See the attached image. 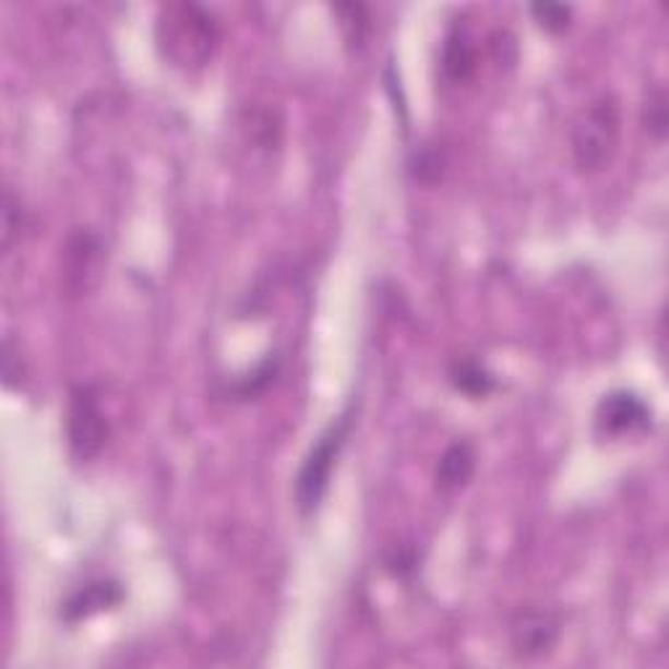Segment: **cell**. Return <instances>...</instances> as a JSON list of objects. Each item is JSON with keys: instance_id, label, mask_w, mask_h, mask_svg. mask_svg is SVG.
I'll list each match as a JSON object with an SVG mask.
<instances>
[{"instance_id": "277c9868", "label": "cell", "mask_w": 669, "mask_h": 669, "mask_svg": "<svg viewBox=\"0 0 669 669\" xmlns=\"http://www.w3.org/2000/svg\"><path fill=\"white\" fill-rule=\"evenodd\" d=\"M65 440L79 463L95 461L110 440V421L95 384H74L65 406Z\"/></svg>"}, {"instance_id": "30bf717a", "label": "cell", "mask_w": 669, "mask_h": 669, "mask_svg": "<svg viewBox=\"0 0 669 669\" xmlns=\"http://www.w3.org/2000/svg\"><path fill=\"white\" fill-rule=\"evenodd\" d=\"M442 71L453 84H466L476 74V50L461 26H453L442 48Z\"/></svg>"}, {"instance_id": "4fadbf2b", "label": "cell", "mask_w": 669, "mask_h": 669, "mask_svg": "<svg viewBox=\"0 0 669 669\" xmlns=\"http://www.w3.org/2000/svg\"><path fill=\"white\" fill-rule=\"evenodd\" d=\"M343 37H346L348 48H361L363 39L369 35V9L363 3H337L333 5Z\"/></svg>"}, {"instance_id": "8992f818", "label": "cell", "mask_w": 669, "mask_h": 669, "mask_svg": "<svg viewBox=\"0 0 669 669\" xmlns=\"http://www.w3.org/2000/svg\"><path fill=\"white\" fill-rule=\"evenodd\" d=\"M654 410L641 395L631 390H612L599 401L594 410V427L601 437L620 440V437L644 434L652 429Z\"/></svg>"}, {"instance_id": "2e32d148", "label": "cell", "mask_w": 669, "mask_h": 669, "mask_svg": "<svg viewBox=\"0 0 669 669\" xmlns=\"http://www.w3.org/2000/svg\"><path fill=\"white\" fill-rule=\"evenodd\" d=\"M419 549L414 545H395L387 549V554H384V568H387V573L393 575L397 581H410L419 571Z\"/></svg>"}, {"instance_id": "d6986e66", "label": "cell", "mask_w": 669, "mask_h": 669, "mask_svg": "<svg viewBox=\"0 0 669 669\" xmlns=\"http://www.w3.org/2000/svg\"><path fill=\"white\" fill-rule=\"evenodd\" d=\"M3 382L9 390L22 387V382H24L22 356H16V350H13L11 337H5V346H3Z\"/></svg>"}, {"instance_id": "5b68a950", "label": "cell", "mask_w": 669, "mask_h": 669, "mask_svg": "<svg viewBox=\"0 0 669 669\" xmlns=\"http://www.w3.org/2000/svg\"><path fill=\"white\" fill-rule=\"evenodd\" d=\"M105 264V243L92 228L71 230L61 254V288L65 296H89L99 286Z\"/></svg>"}, {"instance_id": "ba28073f", "label": "cell", "mask_w": 669, "mask_h": 669, "mask_svg": "<svg viewBox=\"0 0 669 669\" xmlns=\"http://www.w3.org/2000/svg\"><path fill=\"white\" fill-rule=\"evenodd\" d=\"M126 599V592L121 581L112 578H97L84 583L82 588H76L61 607V620L65 625H79V622L95 618L99 612H108L116 609Z\"/></svg>"}, {"instance_id": "ac0fdd59", "label": "cell", "mask_w": 669, "mask_h": 669, "mask_svg": "<svg viewBox=\"0 0 669 669\" xmlns=\"http://www.w3.org/2000/svg\"><path fill=\"white\" fill-rule=\"evenodd\" d=\"M24 210H22V202H16L13 199L11 191H5V210H3V220H5V234H3V247L5 251L11 249L13 238L19 236V230L24 228Z\"/></svg>"}, {"instance_id": "6da1fadb", "label": "cell", "mask_w": 669, "mask_h": 669, "mask_svg": "<svg viewBox=\"0 0 669 669\" xmlns=\"http://www.w3.org/2000/svg\"><path fill=\"white\" fill-rule=\"evenodd\" d=\"M220 45V26L196 3L165 5L157 19V48L176 69H202Z\"/></svg>"}, {"instance_id": "9a60e30c", "label": "cell", "mask_w": 669, "mask_h": 669, "mask_svg": "<svg viewBox=\"0 0 669 669\" xmlns=\"http://www.w3.org/2000/svg\"><path fill=\"white\" fill-rule=\"evenodd\" d=\"M641 118H644V129L648 131V136H654L657 142H665L667 136V92L661 87H654L648 92L644 99V112H641Z\"/></svg>"}, {"instance_id": "ffe728a7", "label": "cell", "mask_w": 669, "mask_h": 669, "mask_svg": "<svg viewBox=\"0 0 669 669\" xmlns=\"http://www.w3.org/2000/svg\"><path fill=\"white\" fill-rule=\"evenodd\" d=\"M442 157H440V152H434V150H423L421 155H416V160H414V174H416V178H419L421 183H434L437 178H440V174H442Z\"/></svg>"}, {"instance_id": "8fae6325", "label": "cell", "mask_w": 669, "mask_h": 669, "mask_svg": "<svg viewBox=\"0 0 669 669\" xmlns=\"http://www.w3.org/2000/svg\"><path fill=\"white\" fill-rule=\"evenodd\" d=\"M450 382H453V387L458 390V393L474 397V401L487 397L489 393H494L497 387L494 374L489 372L483 363L468 359V356H461V359L450 363Z\"/></svg>"}, {"instance_id": "3957f363", "label": "cell", "mask_w": 669, "mask_h": 669, "mask_svg": "<svg viewBox=\"0 0 669 669\" xmlns=\"http://www.w3.org/2000/svg\"><path fill=\"white\" fill-rule=\"evenodd\" d=\"M622 129L620 103L614 95H599L583 108L573 126V160L581 174H601L618 155Z\"/></svg>"}, {"instance_id": "7c38bea8", "label": "cell", "mask_w": 669, "mask_h": 669, "mask_svg": "<svg viewBox=\"0 0 669 669\" xmlns=\"http://www.w3.org/2000/svg\"><path fill=\"white\" fill-rule=\"evenodd\" d=\"M277 372H280V356L270 354L267 359H262L260 363H256L249 374L238 377V382L234 384V395L238 397V401H251V397L262 395L264 390L275 382Z\"/></svg>"}, {"instance_id": "52a82bcc", "label": "cell", "mask_w": 669, "mask_h": 669, "mask_svg": "<svg viewBox=\"0 0 669 669\" xmlns=\"http://www.w3.org/2000/svg\"><path fill=\"white\" fill-rule=\"evenodd\" d=\"M560 638L558 612L547 607H521L510 620V644L515 657H545Z\"/></svg>"}, {"instance_id": "7a4b0ae2", "label": "cell", "mask_w": 669, "mask_h": 669, "mask_svg": "<svg viewBox=\"0 0 669 669\" xmlns=\"http://www.w3.org/2000/svg\"><path fill=\"white\" fill-rule=\"evenodd\" d=\"M354 421L356 410L354 406H348L337 419H333L322 429L320 437L314 440V445L309 447L294 483L296 507L301 510V515H311L320 510L324 494H327L330 489V481H333L337 461H341L343 455V447L348 445V437L354 432Z\"/></svg>"}, {"instance_id": "5bb4252c", "label": "cell", "mask_w": 669, "mask_h": 669, "mask_svg": "<svg viewBox=\"0 0 669 669\" xmlns=\"http://www.w3.org/2000/svg\"><path fill=\"white\" fill-rule=\"evenodd\" d=\"M247 129L251 134V142L260 144V147H275L280 144L283 136V121L275 110H254L249 112Z\"/></svg>"}, {"instance_id": "9c48e42d", "label": "cell", "mask_w": 669, "mask_h": 669, "mask_svg": "<svg viewBox=\"0 0 669 669\" xmlns=\"http://www.w3.org/2000/svg\"><path fill=\"white\" fill-rule=\"evenodd\" d=\"M476 471V453L471 442L455 440L453 445L445 447L434 468V489L440 494H455L474 479Z\"/></svg>"}, {"instance_id": "e0dca14e", "label": "cell", "mask_w": 669, "mask_h": 669, "mask_svg": "<svg viewBox=\"0 0 669 669\" xmlns=\"http://www.w3.org/2000/svg\"><path fill=\"white\" fill-rule=\"evenodd\" d=\"M531 13L536 22H539V26H545V29L552 32V35H562V32L571 26L573 19L571 5H554V3H536L531 5Z\"/></svg>"}]
</instances>
